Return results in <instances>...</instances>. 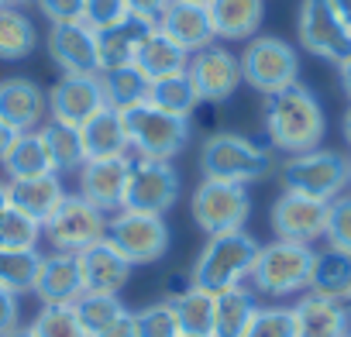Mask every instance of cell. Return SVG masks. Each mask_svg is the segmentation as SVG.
Returning a JSON list of instances; mask_svg holds the SVG:
<instances>
[{
	"label": "cell",
	"mask_w": 351,
	"mask_h": 337,
	"mask_svg": "<svg viewBox=\"0 0 351 337\" xmlns=\"http://www.w3.org/2000/svg\"><path fill=\"white\" fill-rule=\"evenodd\" d=\"M176 323H180V337H214V292L193 286L190 292L169 299Z\"/></svg>",
	"instance_id": "cell-33"
},
{
	"label": "cell",
	"mask_w": 351,
	"mask_h": 337,
	"mask_svg": "<svg viewBox=\"0 0 351 337\" xmlns=\"http://www.w3.org/2000/svg\"><path fill=\"white\" fill-rule=\"evenodd\" d=\"M313 248L300 241H269L258 248L255 269L248 275L252 289L258 296H296L310 289V272H313Z\"/></svg>",
	"instance_id": "cell-4"
},
{
	"label": "cell",
	"mask_w": 351,
	"mask_h": 337,
	"mask_svg": "<svg viewBox=\"0 0 351 337\" xmlns=\"http://www.w3.org/2000/svg\"><path fill=\"white\" fill-rule=\"evenodd\" d=\"M100 86H104V100L114 110H128L134 103L148 100V79L138 73V66H117V69H104L100 73Z\"/></svg>",
	"instance_id": "cell-35"
},
{
	"label": "cell",
	"mask_w": 351,
	"mask_h": 337,
	"mask_svg": "<svg viewBox=\"0 0 351 337\" xmlns=\"http://www.w3.org/2000/svg\"><path fill=\"white\" fill-rule=\"evenodd\" d=\"M131 316H134V337H180V323H176V313H172L169 299L141 306Z\"/></svg>",
	"instance_id": "cell-39"
},
{
	"label": "cell",
	"mask_w": 351,
	"mask_h": 337,
	"mask_svg": "<svg viewBox=\"0 0 351 337\" xmlns=\"http://www.w3.org/2000/svg\"><path fill=\"white\" fill-rule=\"evenodd\" d=\"M4 337H35V330H32V323H28V327H25V323H18V327H14L11 334H4Z\"/></svg>",
	"instance_id": "cell-52"
},
{
	"label": "cell",
	"mask_w": 351,
	"mask_h": 337,
	"mask_svg": "<svg viewBox=\"0 0 351 337\" xmlns=\"http://www.w3.org/2000/svg\"><path fill=\"white\" fill-rule=\"evenodd\" d=\"M330 8H334V14L351 28V0H330Z\"/></svg>",
	"instance_id": "cell-51"
},
{
	"label": "cell",
	"mask_w": 351,
	"mask_h": 337,
	"mask_svg": "<svg viewBox=\"0 0 351 337\" xmlns=\"http://www.w3.org/2000/svg\"><path fill=\"white\" fill-rule=\"evenodd\" d=\"M11 207V197H8V183H0V214Z\"/></svg>",
	"instance_id": "cell-54"
},
{
	"label": "cell",
	"mask_w": 351,
	"mask_h": 337,
	"mask_svg": "<svg viewBox=\"0 0 351 337\" xmlns=\"http://www.w3.org/2000/svg\"><path fill=\"white\" fill-rule=\"evenodd\" d=\"M289 310H293L296 337H348L351 334V313L341 299L303 292Z\"/></svg>",
	"instance_id": "cell-20"
},
{
	"label": "cell",
	"mask_w": 351,
	"mask_h": 337,
	"mask_svg": "<svg viewBox=\"0 0 351 337\" xmlns=\"http://www.w3.org/2000/svg\"><path fill=\"white\" fill-rule=\"evenodd\" d=\"M80 138H83L86 158H117V155H128V151H131L128 131H124V114L114 110V107L97 110V114L80 127Z\"/></svg>",
	"instance_id": "cell-27"
},
{
	"label": "cell",
	"mask_w": 351,
	"mask_h": 337,
	"mask_svg": "<svg viewBox=\"0 0 351 337\" xmlns=\"http://www.w3.org/2000/svg\"><path fill=\"white\" fill-rule=\"evenodd\" d=\"M121 114H124V131H128V145L134 155L172 162L180 151H186L190 134H193L190 117H172V114L152 107L148 100L134 103Z\"/></svg>",
	"instance_id": "cell-5"
},
{
	"label": "cell",
	"mask_w": 351,
	"mask_h": 337,
	"mask_svg": "<svg viewBox=\"0 0 351 337\" xmlns=\"http://www.w3.org/2000/svg\"><path fill=\"white\" fill-rule=\"evenodd\" d=\"M4 173H8V183L11 179H35V176H45L52 173V162H49V151H45V141L38 131H21L4 158Z\"/></svg>",
	"instance_id": "cell-31"
},
{
	"label": "cell",
	"mask_w": 351,
	"mask_h": 337,
	"mask_svg": "<svg viewBox=\"0 0 351 337\" xmlns=\"http://www.w3.org/2000/svg\"><path fill=\"white\" fill-rule=\"evenodd\" d=\"M262 127L272 148L286 155H300L310 148H320L327 117L317 100V93L303 83H293L279 93H269L262 103Z\"/></svg>",
	"instance_id": "cell-1"
},
{
	"label": "cell",
	"mask_w": 351,
	"mask_h": 337,
	"mask_svg": "<svg viewBox=\"0 0 351 337\" xmlns=\"http://www.w3.org/2000/svg\"><path fill=\"white\" fill-rule=\"evenodd\" d=\"M155 28H162L176 45H183L190 55L217 42L207 8H200V4H183V0H172V4L165 8V14L158 18Z\"/></svg>",
	"instance_id": "cell-22"
},
{
	"label": "cell",
	"mask_w": 351,
	"mask_h": 337,
	"mask_svg": "<svg viewBox=\"0 0 351 337\" xmlns=\"http://www.w3.org/2000/svg\"><path fill=\"white\" fill-rule=\"evenodd\" d=\"M49 59L62 69V76H100V49L97 32L83 21L73 25H52L45 38Z\"/></svg>",
	"instance_id": "cell-15"
},
{
	"label": "cell",
	"mask_w": 351,
	"mask_h": 337,
	"mask_svg": "<svg viewBox=\"0 0 351 337\" xmlns=\"http://www.w3.org/2000/svg\"><path fill=\"white\" fill-rule=\"evenodd\" d=\"M107 241L131 265H155L169 251V224L158 214L117 210L107 221Z\"/></svg>",
	"instance_id": "cell-11"
},
{
	"label": "cell",
	"mask_w": 351,
	"mask_h": 337,
	"mask_svg": "<svg viewBox=\"0 0 351 337\" xmlns=\"http://www.w3.org/2000/svg\"><path fill=\"white\" fill-rule=\"evenodd\" d=\"M42 241V224L21 214L18 207H8L0 214V248L4 251H35Z\"/></svg>",
	"instance_id": "cell-37"
},
{
	"label": "cell",
	"mask_w": 351,
	"mask_h": 337,
	"mask_svg": "<svg viewBox=\"0 0 351 337\" xmlns=\"http://www.w3.org/2000/svg\"><path fill=\"white\" fill-rule=\"evenodd\" d=\"M344 306H348V313H351V292H348V299H344Z\"/></svg>",
	"instance_id": "cell-58"
},
{
	"label": "cell",
	"mask_w": 351,
	"mask_h": 337,
	"mask_svg": "<svg viewBox=\"0 0 351 337\" xmlns=\"http://www.w3.org/2000/svg\"><path fill=\"white\" fill-rule=\"evenodd\" d=\"M183 4H200V8H207V4H210V0H183Z\"/></svg>",
	"instance_id": "cell-56"
},
{
	"label": "cell",
	"mask_w": 351,
	"mask_h": 337,
	"mask_svg": "<svg viewBox=\"0 0 351 337\" xmlns=\"http://www.w3.org/2000/svg\"><path fill=\"white\" fill-rule=\"evenodd\" d=\"M197 93H200V103H224L238 93V86L245 83L241 79V62L234 52H228L224 45H207L200 52L190 55V66H186Z\"/></svg>",
	"instance_id": "cell-13"
},
{
	"label": "cell",
	"mask_w": 351,
	"mask_h": 337,
	"mask_svg": "<svg viewBox=\"0 0 351 337\" xmlns=\"http://www.w3.org/2000/svg\"><path fill=\"white\" fill-rule=\"evenodd\" d=\"M52 25H73L83 21V0H38L35 4Z\"/></svg>",
	"instance_id": "cell-44"
},
{
	"label": "cell",
	"mask_w": 351,
	"mask_h": 337,
	"mask_svg": "<svg viewBox=\"0 0 351 337\" xmlns=\"http://www.w3.org/2000/svg\"><path fill=\"white\" fill-rule=\"evenodd\" d=\"M21 323V292L0 286V337Z\"/></svg>",
	"instance_id": "cell-45"
},
{
	"label": "cell",
	"mask_w": 351,
	"mask_h": 337,
	"mask_svg": "<svg viewBox=\"0 0 351 337\" xmlns=\"http://www.w3.org/2000/svg\"><path fill=\"white\" fill-rule=\"evenodd\" d=\"M107 214L100 207H93L90 200H83L80 193H66V200L59 203V210L42 224V234L49 238L52 251H69L80 255L83 248L97 245L107 238Z\"/></svg>",
	"instance_id": "cell-10"
},
{
	"label": "cell",
	"mask_w": 351,
	"mask_h": 337,
	"mask_svg": "<svg viewBox=\"0 0 351 337\" xmlns=\"http://www.w3.org/2000/svg\"><path fill=\"white\" fill-rule=\"evenodd\" d=\"M128 11V0H83V25L93 32H104L117 21H124Z\"/></svg>",
	"instance_id": "cell-43"
},
{
	"label": "cell",
	"mask_w": 351,
	"mask_h": 337,
	"mask_svg": "<svg viewBox=\"0 0 351 337\" xmlns=\"http://www.w3.org/2000/svg\"><path fill=\"white\" fill-rule=\"evenodd\" d=\"M32 292L42 299V306H73L83 296V279H80L76 255H69V251L42 255Z\"/></svg>",
	"instance_id": "cell-21"
},
{
	"label": "cell",
	"mask_w": 351,
	"mask_h": 337,
	"mask_svg": "<svg viewBox=\"0 0 351 337\" xmlns=\"http://www.w3.org/2000/svg\"><path fill=\"white\" fill-rule=\"evenodd\" d=\"M276 158L272 148L234 134V131H217L200 145V173L204 179H221V183H258L272 176Z\"/></svg>",
	"instance_id": "cell-2"
},
{
	"label": "cell",
	"mask_w": 351,
	"mask_h": 337,
	"mask_svg": "<svg viewBox=\"0 0 351 337\" xmlns=\"http://www.w3.org/2000/svg\"><path fill=\"white\" fill-rule=\"evenodd\" d=\"M255 310V289L248 286L214 292V337H241Z\"/></svg>",
	"instance_id": "cell-30"
},
{
	"label": "cell",
	"mask_w": 351,
	"mask_h": 337,
	"mask_svg": "<svg viewBox=\"0 0 351 337\" xmlns=\"http://www.w3.org/2000/svg\"><path fill=\"white\" fill-rule=\"evenodd\" d=\"M76 265H80L83 292H107V296H121V289L131 282V272H134V265L107 238L83 248L76 255Z\"/></svg>",
	"instance_id": "cell-18"
},
{
	"label": "cell",
	"mask_w": 351,
	"mask_h": 337,
	"mask_svg": "<svg viewBox=\"0 0 351 337\" xmlns=\"http://www.w3.org/2000/svg\"><path fill=\"white\" fill-rule=\"evenodd\" d=\"M148 103L172 117H193L200 107V93H197L190 73H176V76L148 83Z\"/></svg>",
	"instance_id": "cell-32"
},
{
	"label": "cell",
	"mask_w": 351,
	"mask_h": 337,
	"mask_svg": "<svg viewBox=\"0 0 351 337\" xmlns=\"http://www.w3.org/2000/svg\"><path fill=\"white\" fill-rule=\"evenodd\" d=\"M38 265H42L38 248L35 251H4L0 248V286H8L14 292H32Z\"/></svg>",
	"instance_id": "cell-38"
},
{
	"label": "cell",
	"mask_w": 351,
	"mask_h": 337,
	"mask_svg": "<svg viewBox=\"0 0 351 337\" xmlns=\"http://www.w3.org/2000/svg\"><path fill=\"white\" fill-rule=\"evenodd\" d=\"M197 282H193V275L190 272H176V275H169L165 279V299H176V296H183V292H190Z\"/></svg>",
	"instance_id": "cell-48"
},
{
	"label": "cell",
	"mask_w": 351,
	"mask_h": 337,
	"mask_svg": "<svg viewBox=\"0 0 351 337\" xmlns=\"http://www.w3.org/2000/svg\"><path fill=\"white\" fill-rule=\"evenodd\" d=\"M172 4V0H128V11L148 25H158V18L165 14V8Z\"/></svg>",
	"instance_id": "cell-46"
},
{
	"label": "cell",
	"mask_w": 351,
	"mask_h": 337,
	"mask_svg": "<svg viewBox=\"0 0 351 337\" xmlns=\"http://www.w3.org/2000/svg\"><path fill=\"white\" fill-rule=\"evenodd\" d=\"M152 28H155V25H148V21H141V18L128 14L124 21H117V25H110V28L97 32L100 73H104V69H117V66H131V62H134V55H138V49H141V42L148 38V32H152Z\"/></svg>",
	"instance_id": "cell-25"
},
{
	"label": "cell",
	"mask_w": 351,
	"mask_h": 337,
	"mask_svg": "<svg viewBox=\"0 0 351 337\" xmlns=\"http://www.w3.org/2000/svg\"><path fill=\"white\" fill-rule=\"evenodd\" d=\"M49 117V93L28 79L11 76L0 79V121L11 124L14 131H38Z\"/></svg>",
	"instance_id": "cell-19"
},
{
	"label": "cell",
	"mask_w": 351,
	"mask_h": 337,
	"mask_svg": "<svg viewBox=\"0 0 351 337\" xmlns=\"http://www.w3.org/2000/svg\"><path fill=\"white\" fill-rule=\"evenodd\" d=\"M348 186H351V158H348Z\"/></svg>",
	"instance_id": "cell-57"
},
{
	"label": "cell",
	"mask_w": 351,
	"mask_h": 337,
	"mask_svg": "<svg viewBox=\"0 0 351 337\" xmlns=\"http://www.w3.org/2000/svg\"><path fill=\"white\" fill-rule=\"evenodd\" d=\"M341 134H344V141L351 145V107L344 110V121H341Z\"/></svg>",
	"instance_id": "cell-53"
},
{
	"label": "cell",
	"mask_w": 351,
	"mask_h": 337,
	"mask_svg": "<svg viewBox=\"0 0 351 337\" xmlns=\"http://www.w3.org/2000/svg\"><path fill=\"white\" fill-rule=\"evenodd\" d=\"M238 62H241V79L262 97L300 83V52L279 35L248 38Z\"/></svg>",
	"instance_id": "cell-7"
},
{
	"label": "cell",
	"mask_w": 351,
	"mask_h": 337,
	"mask_svg": "<svg viewBox=\"0 0 351 337\" xmlns=\"http://www.w3.org/2000/svg\"><path fill=\"white\" fill-rule=\"evenodd\" d=\"M207 14H210V25H214V38L248 42L262 28L265 0H210Z\"/></svg>",
	"instance_id": "cell-23"
},
{
	"label": "cell",
	"mask_w": 351,
	"mask_h": 337,
	"mask_svg": "<svg viewBox=\"0 0 351 337\" xmlns=\"http://www.w3.org/2000/svg\"><path fill=\"white\" fill-rule=\"evenodd\" d=\"M25 4H38V0H25Z\"/></svg>",
	"instance_id": "cell-59"
},
{
	"label": "cell",
	"mask_w": 351,
	"mask_h": 337,
	"mask_svg": "<svg viewBox=\"0 0 351 337\" xmlns=\"http://www.w3.org/2000/svg\"><path fill=\"white\" fill-rule=\"evenodd\" d=\"M35 337H86L73 306H42L32 320Z\"/></svg>",
	"instance_id": "cell-40"
},
{
	"label": "cell",
	"mask_w": 351,
	"mask_h": 337,
	"mask_svg": "<svg viewBox=\"0 0 351 337\" xmlns=\"http://www.w3.org/2000/svg\"><path fill=\"white\" fill-rule=\"evenodd\" d=\"M180 173L176 165L165 158H131L128 168V190H124V210H138V214H158L165 217L176 200H180Z\"/></svg>",
	"instance_id": "cell-9"
},
{
	"label": "cell",
	"mask_w": 351,
	"mask_h": 337,
	"mask_svg": "<svg viewBox=\"0 0 351 337\" xmlns=\"http://www.w3.org/2000/svg\"><path fill=\"white\" fill-rule=\"evenodd\" d=\"M49 93V121L83 127L97 110L107 107L100 76H59Z\"/></svg>",
	"instance_id": "cell-16"
},
{
	"label": "cell",
	"mask_w": 351,
	"mask_h": 337,
	"mask_svg": "<svg viewBox=\"0 0 351 337\" xmlns=\"http://www.w3.org/2000/svg\"><path fill=\"white\" fill-rule=\"evenodd\" d=\"M296 38L303 52L324 59V62H341L351 55V28L334 14L330 0H300L296 14Z\"/></svg>",
	"instance_id": "cell-12"
},
{
	"label": "cell",
	"mask_w": 351,
	"mask_h": 337,
	"mask_svg": "<svg viewBox=\"0 0 351 337\" xmlns=\"http://www.w3.org/2000/svg\"><path fill=\"white\" fill-rule=\"evenodd\" d=\"M38 32L21 8H0V62H21L35 52Z\"/></svg>",
	"instance_id": "cell-34"
},
{
	"label": "cell",
	"mask_w": 351,
	"mask_h": 337,
	"mask_svg": "<svg viewBox=\"0 0 351 337\" xmlns=\"http://www.w3.org/2000/svg\"><path fill=\"white\" fill-rule=\"evenodd\" d=\"M38 134H42V141H45L52 173H59V176H62V173H80L83 162H86L80 127L62 124V121H45V124L38 127Z\"/></svg>",
	"instance_id": "cell-29"
},
{
	"label": "cell",
	"mask_w": 351,
	"mask_h": 337,
	"mask_svg": "<svg viewBox=\"0 0 351 337\" xmlns=\"http://www.w3.org/2000/svg\"><path fill=\"white\" fill-rule=\"evenodd\" d=\"M327 207L324 200L303 197V193H279V200L269 210V224L276 231V238L282 241H300V245H313L324 238L327 231Z\"/></svg>",
	"instance_id": "cell-14"
},
{
	"label": "cell",
	"mask_w": 351,
	"mask_h": 337,
	"mask_svg": "<svg viewBox=\"0 0 351 337\" xmlns=\"http://www.w3.org/2000/svg\"><path fill=\"white\" fill-rule=\"evenodd\" d=\"M128 168L131 158L117 155V158H86L80 168V197L90 200L93 207H100L107 217L124 210V190H128Z\"/></svg>",
	"instance_id": "cell-17"
},
{
	"label": "cell",
	"mask_w": 351,
	"mask_h": 337,
	"mask_svg": "<svg viewBox=\"0 0 351 337\" xmlns=\"http://www.w3.org/2000/svg\"><path fill=\"white\" fill-rule=\"evenodd\" d=\"M337 79H341V90H344V97L351 100V55H344V59L337 62Z\"/></svg>",
	"instance_id": "cell-50"
},
{
	"label": "cell",
	"mask_w": 351,
	"mask_h": 337,
	"mask_svg": "<svg viewBox=\"0 0 351 337\" xmlns=\"http://www.w3.org/2000/svg\"><path fill=\"white\" fill-rule=\"evenodd\" d=\"M93 337H134V316H131V310L128 313H121L110 327H104L100 334H93Z\"/></svg>",
	"instance_id": "cell-47"
},
{
	"label": "cell",
	"mask_w": 351,
	"mask_h": 337,
	"mask_svg": "<svg viewBox=\"0 0 351 337\" xmlns=\"http://www.w3.org/2000/svg\"><path fill=\"white\" fill-rule=\"evenodd\" d=\"M327 248H337L351 255V193H341L327 207V231H324Z\"/></svg>",
	"instance_id": "cell-42"
},
{
	"label": "cell",
	"mask_w": 351,
	"mask_h": 337,
	"mask_svg": "<svg viewBox=\"0 0 351 337\" xmlns=\"http://www.w3.org/2000/svg\"><path fill=\"white\" fill-rule=\"evenodd\" d=\"M0 8H25V0H0Z\"/></svg>",
	"instance_id": "cell-55"
},
{
	"label": "cell",
	"mask_w": 351,
	"mask_h": 337,
	"mask_svg": "<svg viewBox=\"0 0 351 337\" xmlns=\"http://www.w3.org/2000/svg\"><path fill=\"white\" fill-rule=\"evenodd\" d=\"M241 337H296L289 306H258Z\"/></svg>",
	"instance_id": "cell-41"
},
{
	"label": "cell",
	"mask_w": 351,
	"mask_h": 337,
	"mask_svg": "<svg viewBox=\"0 0 351 337\" xmlns=\"http://www.w3.org/2000/svg\"><path fill=\"white\" fill-rule=\"evenodd\" d=\"M8 197H11V207H18L32 221L45 224L59 210V203L66 200V190H62L59 173H45V176H35V179H11Z\"/></svg>",
	"instance_id": "cell-24"
},
{
	"label": "cell",
	"mask_w": 351,
	"mask_h": 337,
	"mask_svg": "<svg viewBox=\"0 0 351 337\" xmlns=\"http://www.w3.org/2000/svg\"><path fill=\"white\" fill-rule=\"evenodd\" d=\"M348 337H351V334H348Z\"/></svg>",
	"instance_id": "cell-60"
},
{
	"label": "cell",
	"mask_w": 351,
	"mask_h": 337,
	"mask_svg": "<svg viewBox=\"0 0 351 337\" xmlns=\"http://www.w3.org/2000/svg\"><path fill=\"white\" fill-rule=\"evenodd\" d=\"M134 66L148 83H155V79H165V76H176V73H186L190 52L183 45H176L162 28H152L148 38L141 42L138 55H134Z\"/></svg>",
	"instance_id": "cell-26"
},
{
	"label": "cell",
	"mask_w": 351,
	"mask_h": 337,
	"mask_svg": "<svg viewBox=\"0 0 351 337\" xmlns=\"http://www.w3.org/2000/svg\"><path fill=\"white\" fill-rule=\"evenodd\" d=\"M18 134H21V131H14L11 124L0 121V165H4V158H8V151H11V145H14Z\"/></svg>",
	"instance_id": "cell-49"
},
{
	"label": "cell",
	"mask_w": 351,
	"mask_h": 337,
	"mask_svg": "<svg viewBox=\"0 0 351 337\" xmlns=\"http://www.w3.org/2000/svg\"><path fill=\"white\" fill-rule=\"evenodd\" d=\"M73 313L80 320V327L86 330V337L100 334L104 327H110L121 313H128V306L121 303V296H107V292H83L73 303Z\"/></svg>",
	"instance_id": "cell-36"
},
{
	"label": "cell",
	"mask_w": 351,
	"mask_h": 337,
	"mask_svg": "<svg viewBox=\"0 0 351 337\" xmlns=\"http://www.w3.org/2000/svg\"><path fill=\"white\" fill-rule=\"evenodd\" d=\"M258 241L248 231H228V234H210L190 269L193 282L207 292H224L234 286H245L255 258H258Z\"/></svg>",
	"instance_id": "cell-3"
},
{
	"label": "cell",
	"mask_w": 351,
	"mask_h": 337,
	"mask_svg": "<svg viewBox=\"0 0 351 337\" xmlns=\"http://www.w3.org/2000/svg\"><path fill=\"white\" fill-rule=\"evenodd\" d=\"M317 296L327 299H348L351 292V255L337 251V248H324L313 255V272H310V289Z\"/></svg>",
	"instance_id": "cell-28"
},
{
	"label": "cell",
	"mask_w": 351,
	"mask_h": 337,
	"mask_svg": "<svg viewBox=\"0 0 351 337\" xmlns=\"http://www.w3.org/2000/svg\"><path fill=\"white\" fill-rule=\"evenodd\" d=\"M279 183L286 193H303V197L330 203L348 186V158L330 148H310V151L289 155L279 165Z\"/></svg>",
	"instance_id": "cell-6"
},
{
	"label": "cell",
	"mask_w": 351,
	"mask_h": 337,
	"mask_svg": "<svg viewBox=\"0 0 351 337\" xmlns=\"http://www.w3.org/2000/svg\"><path fill=\"white\" fill-rule=\"evenodd\" d=\"M193 224L210 238V234H228V231H245L252 217V197L248 186L241 183H221V179H204L193 190L190 200Z\"/></svg>",
	"instance_id": "cell-8"
}]
</instances>
